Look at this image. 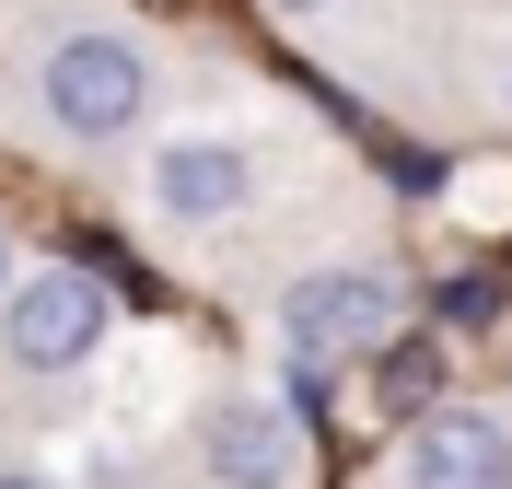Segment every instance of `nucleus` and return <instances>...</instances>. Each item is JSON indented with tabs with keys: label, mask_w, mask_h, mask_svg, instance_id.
<instances>
[{
	"label": "nucleus",
	"mask_w": 512,
	"mask_h": 489,
	"mask_svg": "<svg viewBox=\"0 0 512 489\" xmlns=\"http://www.w3.org/2000/svg\"><path fill=\"white\" fill-rule=\"evenodd\" d=\"M105 326H117V292H105V268H35L0 292V361L12 373H82L105 350Z\"/></svg>",
	"instance_id": "obj_1"
},
{
	"label": "nucleus",
	"mask_w": 512,
	"mask_h": 489,
	"mask_svg": "<svg viewBox=\"0 0 512 489\" xmlns=\"http://www.w3.org/2000/svg\"><path fill=\"white\" fill-rule=\"evenodd\" d=\"M35 94H47V117H59L70 140H117V129H140V105H152V59H140L128 35H59L47 70H35Z\"/></svg>",
	"instance_id": "obj_2"
},
{
	"label": "nucleus",
	"mask_w": 512,
	"mask_h": 489,
	"mask_svg": "<svg viewBox=\"0 0 512 489\" xmlns=\"http://www.w3.org/2000/svg\"><path fill=\"white\" fill-rule=\"evenodd\" d=\"M408 292H396V268H315V280H291L280 292V338L303 361H361L396 338Z\"/></svg>",
	"instance_id": "obj_3"
},
{
	"label": "nucleus",
	"mask_w": 512,
	"mask_h": 489,
	"mask_svg": "<svg viewBox=\"0 0 512 489\" xmlns=\"http://www.w3.org/2000/svg\"><path fill=\"white\" fill-rule=\"evenodd\" d=\"M408 489H512V431L489 408H419L408 420Z\"/></svg>",
	"instance_id": "obj_4"
},
{
	"label": "nucleus",
	"mask_w": 512,
	"mask_h": 489,
	"mask_svg": "<svg viewBox=\"0 0 512 489\" xmlns=\"http://www.w3.org/2000/svg\"><path fill=\"white\" fill-rule=\"evenodd\" d=\"M152 198L175 210V222H222V210L256 198V152H245V140H210V129L163 140V152H152Z\"/></svg>",
	"instance_id": "obj_5"
},
{
	"label": "nucleus",
	"mask_w": 512,
	"mask_h": 489,
	"mask_svg": "<svg viewBox=\"0 0 512 489\" xmlns=\"http://www.w3.org/2000/svg\"><path fill=\"white\" fill-rule=\"evenodd\" d=\"M198 455L222 489H291V420L268 396H222L210 420H198Z\"/></svg>",
	"instance_id": "obj_6"
},
{
	"label": "nucleus",
	"mask_w": 512,
	"mask_h": 489,
	"mask_svg": "<svg viewBox=\"0 0 512 489\" xmlns=\"http://www.w3.org/2000/svg\"><path fill=\"white\" fill-rule=\"evenodd\" d=\"M0 292H12V233H0Z\"/></svg>",
	"instance_id": "obj_7"
},
{
	"label": "nucleus",
	"mask_w": 512,
	"mask_h": 489,
	"mask_svg": "<svg viewBox=\"0 0 512 489\" xmlns=\"http://www.w3.org/2000/svg\"><path fill=\"white\" fill-rule=\"evenodd\" d=\"M280 12H326V0H280Z\"/></svg>",
	"instance_id": "obj_8"
},
{
	"label": "nucleus",
	"mask_w": 512,
	"mask_h": 489,
	"mask_svg": "<svg viewBox=\"0 0 512 489\" xmlns=\"http://www.w3.org/2000/svg\"><path fill=\"white\" fill-rule=\"evenodd\" d=\"M0 489H47V478H0Z\"/></svg>",
	"instance_id": "obj_9"
}]
</instances>
